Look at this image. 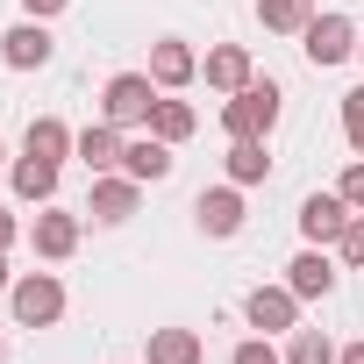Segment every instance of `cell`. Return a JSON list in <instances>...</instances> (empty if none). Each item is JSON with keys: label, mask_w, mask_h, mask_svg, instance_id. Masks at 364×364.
Returning <instances> with one entry per match:
<instances>
[{"label": "cell", "mask_w": 364, "mask_h": 364, "mask_svg": "<svg viewBox=\"0 0 364 364\" xmlns=\"http://www.w3.org/2000/svg\"><path fill=\"white\" fill-rule=\"evenodd\" d=\"M200 79H208L215 93H243L257 72H250V50H243V43H215V50L200 58Z\"/></svg>", "instance_id": "obj_13"}, {"label": "cell", "mask_w": 364, "mask_h": 364, "mask_svg": "<svg viewBox=\"0 0 364 364\" xmlns=\"http://www.w3.org/2000/svg\"><path fill=\"white\" fill-rule=\"evenodd\" d=\"M350 215H357V208H350L343 193H307V200H300V236H307V243H336Z\"/></svg>", "instance_id": "obj_12"}, {"label": "cell", "mask_w": 364, "mask_h": 364, "mask_svg": "<svg viewBox=\"0 0 364 364\" xmlns=\"http://www.w3.org/2000/svg\"><path fill=\"white\" fill-rule=\"evenodd\" d=\"M29 243H36V257H43V264H65V257L79 250V215H65V208H43V215L29 222Z\"/></svg>", "instance_id": "obj_9"}, {"label": "cell", "mask_w": 364, "mask_h": 364, "mask_svg": "<svg viewBox=\"0 0 364 364\" xmlns=\"http://www.w3.org/2000/svg\"><path fill=\"white\" fill-rule=\"evenodd\" d=\"M257 22H264L272 36H300V29L314 22V0H257Z\"/></svg>", "instance_id": "obj_20"}, {"label": "cell", "mask_w": 364, "mask_h": 364, "mask_svg": "<svg viewBox=\"0 0 364 364\" xmlns=\"http://www.w3.org/2000/svg\"><path fill=\"white\" fill-rule=\"evenodd\" d=\"M300 50H307V65H343V58H357V22L350 15H314L307 29H300Z\"/></svg>", "instance_id": "obj_4"}, {"label": "cell", "mask_w": 364, "mask_h": 364, "mask_svg": "<svg viewBox=\"0 0 364 364\" xmlns=\"http://www.w3.org/2000/svg\"><path fill=\"white\" fill-rule=\"evenodd\" d=\"M72 0H22V15H36V22H50V15H65Z\"/></svg>", "instance_id": "obj_27"}, {"label": "cell", "mask_w": 364, "mask_h": 364, "mask_svg": "<svg viewBox=\"0 0 364 364\" xmlns=\"http://www.w3.org/2000/svg\"><path fill=\"white\" fill-rule=\"evenodd\" d=\"M22 150H29V157H50V164H65V157L79 150V136H72L58 114H36V122H29V136H22Z\"/></svg>", "instance_id": "obj_18"}, {"label": "cell", "mask_w": 364, "mask_h": 364, "mask_svg": "<svg viewBox=\"0 0 364 364\" xmlns=\"http://www.w3.org/2000/svg\"><path fill=\"white\" fill-rule=\"evenodd\" d=\"M157 79L150 72H114L107 86H100V122H114V129H150V107H157Z\"/></svg>", "instance_id": "obj_1"}, {"label": "cell", "mask_w": 364, "mask_h": 364, "mask_svg": "<svg viewBox=\"0 0 364 364\" xmlns=\"http://www.w3.org/2000/svg\"><path fill=\"white\" fill-rule=\"evenodd\" d=\"M286 286H293L300 300H328V293H336V264H328V250H321V243H307V250L286 264Z\"/></svg>", "instance_id": "obj_14"}, {"label": "cell", "mask_w": 364, "mask_h": 364, "mask_svg": "<svg viewBox=\"0 0 364 364\" xmlns=\"http://www.w3.org/2000/svg\"><path fill=\"white\" fill-rule=\"evenodd\" d=\"M200 129V114L186 107V100H171V93H157V107H150V136H164V143H186Z\"/></svg>", "instance_id": "obj_19"}, {"label": "cell", "mask_w": 364, "mask_h": 364, "mask_svg": "<svg viewBox=\"0 0 364 364\" xmlns=\"http://www.w3.org/2000/svg\"><path fill=\"white\" fill-rule=\"evenodd\" d=\"M243 314H250V328H264V336H293V328H300V293H293V286H257V293L243 300Z\"/></svg>", "instance_id": "obj_5"}, {"label": "cell", "mask_w": 364, "mask_h": 364, "mask_svg": "<svg viewBox=\"0 0 364 364\" xmlns=\"http://www.w3.org/2000/svg\"><path fill=\"white\" fill-rule=\"evenodd\" d=\"M150 79H157L164 93L193 86V79H200V58H193V43H186V36H157V43H150Z\"/></svg>", "instance_id": "obj_8"}, {"label": "cell", "mask_w": 364, "mask_h": 364, "mask_svg": "<svg viewBox=\"0 0 364 364\" xmlns=\"http://www.w3.org/2000/svg\"><path fill=\"white\" fill-rule=\"evenodd\" d=\"M336 364H364V343H350V350H343V357H336Z\"/></svg>", "instance_id": "obj_29"}, {"label": "cell", "mask_w": 364, "mask_h": 364, "mask_svg": "<svg viewBox=\"0 0 364 364\" xmlns=\"http://www.w3.org/2000/svg\"><path fill=\"white\" fill-rule=\"evenodd\" d=\"M136 200H143V178H129V171H100V178H93L86 215L114 229V222H129V215H136Z\"/></svg>", "instance_id": "obj_6"}, {"label": "cell", "mask_w": 364, "mask_h": 364, "mask_svg": "<svg viewBox=\"0 0 364 364\" xmlns=\"http://www.w3.org/2000/svg\"><path fill=\"white\" fill-rule=\"evenodd\" d=\"M50 50H58V43H50V29H43L36 15H29V22H15L8 36H0V65H8V72H43V65H50Z\"/></svg>", "instance_id": "obj_7"}, {"label": "cell", "mask_w": 364, "mask_h": 364, "mask_svg": "<svg viewBox=\"0 0 364 364\" xmlns=\"http://www.w3.org/2000/svg\"><path fill=\"white\" fill-rule=\"evenodd\" d=\"M15 286V272H8V250H0V293H8Z\"/></svg>", "instance_id": "obj_30"}, {"label": "cell", "mask_w": 364, "mask_h": 364, "mask_svg": "<svg viewBox=\"0 0 364 364\" xmlns=\"http://www.w3.org/2000/svg\"><path fill=\"white\" fill-rule=\"evenodd\" d=\"M343 136H350V150L364 157V86H357V93H343Z\"/></svg>", "instance_id": "obj_24"}, {"label": "cell", "mask_w": 364, "mask_h": 364, "mask_svg": "<svg viewBox=\"0 0 364 364\" xmlns=\"http://www.w3.org/2000/svg\"><path fill=\"white\" fill-rule=\"evenodd\" d=\"M193 222H200V236H236L243 229V186H208L193 200Z\"/></svg>", "instance_id": "obj_11"}, {"label": "cell", "mask_w": 364, "mask_h": 364, "mask_svg": "<svg viewBox=\"0 0 364 364\" xmlns=\"http://www.w3.org/2000/svg\"><path fill=\"white\" fill-rule=\"evenodd\" d=\"M229 364H286V357H279L264 336H250V343H236V357H229Z\"/></svg>", "instance_id": "obj_25"}, {"label": "cell", "mask_w": 364, "mask_h": 364, "mask_svg": "<svg viewBox=\"0 0 364 364\" xmlns=\"http://www.w3.org/2000/svg\"><path fill=\"white\" fill-rule=\"evenodd\" d=\"M343 350L321 336V328H293V350H286V364H336Z\"/></svg>", "instance_id": "obj_22"}, {"label": "cell", "mask_w": 364, "mask_h": 364, "mask_svg": "<svg viewBox=\"0 0 364 364\" xmlns=\"http://www.w3.org/2000/svg\"><path fill=\"white\" fill-rule=\"evenodd\" d=\"M8 307H15L22 328H50V321H65V286H58V272H22V279L8 286Z\"/></svg>", "instance_id": "obj_3"}, {"label": "cell", "mask_w": 364, "mask_h": 364, "mask_svg": "<svg viewBox=\"0 0 364 364\" xmlns=\"http://www.w3.org/2000/svg\"><path fill=\"white\" fill-rule=\"evenodd\" d=\"M0 364H8V343H0Z\"/></svg>", "instance_id": "obj_32"}, {"label": "cell", "mask_w": 364, "mask_h": 364, "mask_svg": "<svg viewBox=\"0 0 364 364\" xmlns=\"http://www.w3.org/2000/svg\"><path fill=\"white\" fill-rule=\"evenodd\" d=\"M15 236H22V222H15L8 208H0V250H15Z\"/></svg>", "instance_id": "obj_28"}, {"label": "cell", "mask_w": 364, "mask_h": 364, "mask_svg": "<svg viewBox=\"0 0 364 364\" xmlns=\"http://www.w3.org/2000/svg\"><path fill=\"white\" fill-rule=\"evenodd\" d=\"M0 157H8V143H0Z\"/></svg>", "instance_id": "obj_33"}, {"label": "cell", "mask_w": 364, "mask_h": 364, "mask_svg": "<svg viewBox=\"0 0 364 364\" xmlns=\"http://www.w3.org/2000/svg\"><path fill=\"white\" fill-rule=\"evenodd\" d=\"M357 65H364V36H357Z\"/></svg>", "instance_id": "obj_31"}, {"label": "cell", "mask_w": 364, "mask_h": 364, "mask_svg": "<svg viewBox=\"0 0 364 364\" xmlns=\"http://www.w3.org/2000/svg\"><path fill=\"white\" fill-rule=\"evenodd\" d=\"M122 143H129V136H122L114 122H93V129H79V150H72V157L100 178V171H122Z\"/></svg>", "instance_id": "obj_15"}, {"label": "cell", "mask_w": 364, "mask_h": 364, "mask_svg": "<svg viewBox=\"0 0 364 364\" xmlns=\"http://www.w3.org/2000/svg\"><path fill=\"white\" fill-rule=\"evenodd\" d=\"M336 257L364 272V215H350V222H343V236H336Z\"/></svg>", "instance_id": "obj_23"}, {"label": "cell", "mask_w": 364, "mask_h": 364, "mask_svg": "<svg viewBox=\"0 0 364 364\" xmlns=\"http://www.w3.org/2000/svg\"><path fill=\"white\" fill-rule=\"evenodd\" d=\"M171 150H178V143H164V136H150V129H143V136H129V143H122V171H129V178H143V186H157V178H171Z\"/></svg>", "instance_id": "obj_10"}, {"label": "cell", "mask_w": 364, "mask_h": 364, "mask_svg": "<svg viewBox=\"0 0 364 364\" xmlns=\"http://www.w3.org/2000/svg\"><path fill=\"white\" fill-rule=\"evenodd\" d=\"M15 200H29V208H50L58 200V164L50 157H15Z\"/></svg>", "instance_id": "obj_16"}, {"label": "cell", "mask_w": 364, "mask_h": 364, "mask_svg": "<svg viewBox=\"0 0 364 364\" xmlns=\"http://www.w3.org/2000/svg\"><path fill=\"white\" fill-rule=\"evenodd\" d=\"M229 186H257V178H272V157H264V136H229Z\"/></svg>", "instance_id": "obj_17"}, {"label": "cell", "mask_w": 364, "mask_h": 364, "mask_svg": "<svg viewBox=\"0 0 364 364\" xmlns=\"http://www.w3.org/2000/svg\"><path fill=\"white\" fill-rule=\"evenodd\" d=\"M336 193H343V200H350V208H357V215H364V157H357V164H350V171H343V186H336Z\"/></svg>", "instance_id": "obj_26"}, {"label": "cell", "mask_w": 364, "mask_h": 364, "mask_svg": "<svg viewBox=\"0 0 364 364\" xmlns=\"http://www.w3.org/2000/svg\"><path fill=\"white\" fill-rule=\"evenodd\" d=\"M150 364H200V336L193 328H150Z\"/></svg>", "instance_id": "obj_21"}, {"label": "cell", "mask_w": 364, "mask_h": 364, "mask_svg": "<svg viewBox=\"0 0 364 364\" xmlns=\"http://www.w3.org/2000/svg\"><path fill=\"white\" fill-rule=\"evenodd\" d=\"M279 107H286V93H279L272 79H250L243 93H229L222 129H229V136H272V129H279Z\"/></svg>", "instance_id": "obj_2"}]
</instances>
